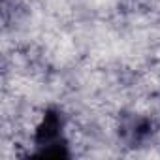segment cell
<instances>
[{"label": "cell", "instance_id": "6da1fadb", "mask_svg": "<svg viewBox=\"0 0 160 160\" xmlns=\"http://www.w3.org/2000/svg\"><path fill=\"white\" fill-rule=\"evenodd\" d=\"M58 134H60V119H58L57 113L51 111V113L45 115V119H43V122L38 130L36 141L40 145H51L53 141H57Z\"/></svg>", "mask_w": 160, "mask_h": 160}]
</instances>
